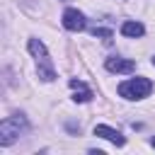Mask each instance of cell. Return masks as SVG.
<instances>
[{
	"mask_svg": "<svg viewBox=\"0 0 155 155\" xmlns=\"http://www.w3.org/2000/svg\"><path fill=\"white\" fill-rule=\"evenodd\" d=\"M153 92V82L148 78H131L119 85V94L124 99H143Z\"/></svg>",
	"mask_w": 155,
	"mask_h": 155,
	"instance_id": "cell-1",
	"label": "cell"
},
{
	"mask_svg": "<svg viewBox=\"0 0 155 155\" xmlns=\"http://www.w3.org/2000/svg\"><path fill=\"white\" fill-rule=\"evenodd\" d=\"M27 128L24 116H7L0 121V145H10L19 138V133Z\"/></svg>",
	"mask_w": 155,
	"mask_h": 155,
	"instance_id": "cell-2",
	"label": "cell"
},
{
	"mask_svg": "<svg viewBox=\"0 0 155 155\" xmlns=\"http://www.w3.org/2000/svg\"><path fill=\"white\" fill-rule=\"evenodd\" d=\"M85 15L80 12V10H75V7H68L65 12H63V27L68 29V31H82L85 29Z\"/></svg>",
	"mask_w": 155,
	"mask_h": 155,
	"instance_id": "cell-3",
	"label": "cell"
},
{
	"mask_svg": "<svg viewBox=\"0 0 155 155\" xmlns=\"http://www.w3.org/2000/svg\"><path fill=\"white\" fill-rule=\"evenodd\" d=\"M94 136L107 138V140H111L114 145H124V143H126V138H124L116 128H111V126H107V124H97V126H94Z\"/></svg>",
	"mask_w": 155,
	"mask_h": 155,
	"instance_id": "cell-4",
	"label": "cell"
},
{
	"mask_svg": "<svg viewBox=\"0 0 155 155\" xmlns=\"http://www.w3.org/2000/svg\"><path fill=\"white\" fill-rule=\"evenodd\" d=\"M107 70L109 73H133L136 70V63L133 61H128V58H107Z\"/></svg>",
	"mask_w": 155,
	"mask_h": 155,
	"instance_id": "cell-5",
	"label": "cell"
},
{
	"mask_svg": "<svg viewBox=\"0 0 155 155\" xmlns=\"http://www.w3.org/2000/svg\"><path fill=\"white\" fill-rule=\"evenodd\" d=\"M36 73H39V78H41V80H46V82H51V80L56 78V70H53V65H51V58H48V56L36 58Z\"/></svg>",
	"mask_w": 155,
	"mask_h": 155,
	"instance_id": "cell-6",
	"label": "cell"
},
{
	"mask_svg": "<svg viewBox=\"0 0 155 155\" xmlns=\"http://www.w3.org/2000/svg\"><path fill=\"white\" fill-rule=\"evenodd\" d=\"M70 87L75 90V94H73L75 102H90V99H92V90H90L82 80H75V78H73V80H70Z\"/></svg>",
	"mask_w": 155,
	"mask_h": 155,
	"instance_id": "cell-7",
	"label": "cell"
},
{
	"mask_svg": "<svg viewBox=\"0 0 155 155\" xmlns=\"http://www.w3.org/2000/svg\"><path fill=\"white\" fill-rule=\"evenodd\" d=\"M143 31H145V27H143L140 22H124V24H121V34H124V36L136 39V36H143Z\"/></svg>",
	"mask_w": 155,
	"mask_h": 155,
	"instance_id": "cell-8",
	"label": "cell"
},
{
	"mask_svg": "<svg viewBox=\"0 0 155 155\" xmlns=\"http://www.w3.org/2000/svg\"><path fill=\"white\" fill-rule=\"evenodd\" d=\"M27 48H29V53H31L34 58H41V56H48V51H46V46H44V41H39V39H29V44H27Z\"/></svg>",
	"mask_w": 155,
	"mask_h": 155,
	"instance_id": "cell-9",
	"label": "cell"
},
{
	"mask_svg": "<svg viewBox=\"0 0 155 155\" xmlns=\"http://www.w3.org/2000/svg\"><path fill=\"white\" fill-rule=\"evenodd\" d=\"M92 34H94V36H102L107 44H109V41H111V36H114V34H111V29H94Z\"/></svg>",
	"mask_w": 155,
	"mask_h": 155,
	"instance_id": "cell-10",
	"label": "cell"
},
{
	"mask_svg": "<svg viewBox=\"0 0 155 155\" xmlns=\"http://www.w3.org/2000/svg\"><path fill=\"white\" fill-rule=\"evenodd\" d=\"M150 145H153V148H155V136H153V138H150Z\"/></svg>",
	"mask_w": 155,
	"mask_h": 155,
	"instance_id": "cell-11",
	"label": "cell"
},
{
	"mask_svg": "<svg viewBox=\"0 0 155 155\" xmlns=\"http://www.w3.org/2000/svg\"><path fill=\"white\" fill-rule=\"evenodd\" d=\"M153 65H155V58H153Z\"/></svg>",
	"mask_w": 155,
	"mask_h": 155,
	"instance_id": "cell-12",
	"label": "cell"
}]
</instances>
